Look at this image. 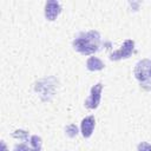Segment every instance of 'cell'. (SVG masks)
I'll return each mask as SVG.
<instances>
[{"instance_id":"1","label":"cell","mask_w":151,"mask_h":151,"mask_svg":"<svg viewBox=\"0 0 151 151\" xmlns=\"http://www.w3.org/2000/svg\"><path fill=\"white\" fill-rule=\"evenodd\" d=\"M100 34L98 31H87V32H81L79 33L72 41L73 48L84 54V55H90L96 53L99 47H100Z\"/></svg>"},{"instance_id":"2","label":"cell","mask_w":151,"mask_h":151,"mask_svg":"<svg viewBox=\"0 0 151 151\" xmlns=\"http://www.w3.org/2000/svg\"><path fill=\"white\" fill-rule=\"evenodd\" d=\"M134 76L140 83V87L146 91H151V60H139L134 67Z\"/></svg>"},{"instance_id":"3","label":"cell","mask_w":151,"mask_h":151,"mask_svg":"<svg viewBox=\"0 0 151 151\" xmlns=\"http://www.w3.org/2000/svg\"><path fill=\"white\" fill-rule=\"evenodd\" d=\"M133 50H134V41L131 40V39H126L123 45L113 51L111 54H110V59L111 60H122V59H126L129 58L132 53H133Z\"/></svg>"},{"instance_id":"4","label":"cell","mask_w":151,"mask_h":151,"mask_svg":"<svg viewBox=\"0 0 151 151\" xmlns=\"http://www.w3.org/2000/svg\"><path fill=\"white\" fill-rule=\"evenodd\" d=\"M101 91H103V84L101 83H97L96 85L92 86L90 94L87 97V99L85 100V106L90 110L97 109L100 104V99H101Z\"/></svg>"},{"instance_id":"5","label":"cell","mask_w":151,"mask_h":151,"mask_svg":"<svg viewBox=\"0 0 151 151\" xmlns=\"http://www.w3.org/2000/svg\"><path fill=\"white\" fill-rule=\"evenodd\" d=\"M61 12V6L58 1H47L45 5V18L50 21L55 20Z\"/></svg>"},{"instance_id":"6","label":"cell","mask_w":151,"mask_h":151,"mask_svg":"<svg viewBox=\"0 0 151 151\" xmlns=\"http://www.w3.org/2000/svg\"><path fill=\"white\" fill-rule=\"evenodd\" d=\"M96 126V119L93 116H87L81 120L80 124V132L83 134L84 138H88L92 136L93 130Z\"/></svg>"},{"instance_id":"7","label":"cell","mask_w":151,"mask_h":151,"mask_svg":"<svg viewBox=\"0 0 151 151\" xmlns=\"http://www.w3.org/2000/svg\"><path fill=\"white\" fill-rule=\"evenodd\" d=\"M86 67L90 71H100L105 67L104 61L98 57H90L86 60Z\"/></svg>"},{"instance_id":"8","label":"cell","mask_w":151,"mask_h":151,"mask_svg":"<svg viewBox=\"0 0 151 151\" xmlns=\"http://www.w3.org/2000/svg\"><path fill=\"white\" fill-rule=\"evenodd\" d=\"M29 149L31 151H41V146H42V142L41 138L39 136H31L29 137Z\"/></svg>"},{"instance_id":"9","label":"cell","mask_w":151,"mask_h":151,"mask_svg":"<svg viewBox=\"0 0 151 151\" xmlns=\"http://www.w3.org/2000/svg\"><path fill=\"white\" fill-rule=\"evenodd\" d=\"M65 133H66L67 137L73 138V137H76L78 134V127L76 126V124H70V125H67L65 127Z\"/></svg>"},{"instance_id":"10","label":"cell","mask_w":151,"mask_h":151,"mask_svg":"<svg viewBox=\"0 0 151 151\" xmlns=\"http://www.w3.org/2000/svg\"><path fill=\"white\" fill-rule=\"evenodd\" d=\"M13 137L20 140H28V132L24 131V130H17L13 132Z\"/></svg>"},{"instance_id":"11","label":"cell","mask_w":151,"mask_h":151,"mask_svg":"<svg viewBox=\"0 0 151 151\" xmlns=\"http://www.w3.org/2000/svg\"><path fill=\"white\" fill-rule=\"evenodd\" d=\"M137 151H151V144L146 142H142L137 145Z\"/></svg>"},{"instance_id":"12","label":"cell","mask_w":151,"mask_h":151,"mask_svg":"<svg viewBox=\"0 0 151 151\" xmlns=\"http://www.w3.org/2000/svg\"><path fill=\"white\" fill-rule=\"evenodd\" d=\"M13 151H31V149L28 147V145H26L25 143H20V144H17L13 149Z\"/></svg>"},{"instance_id":"13","label":"cell","mask_w":151,"mask_h":151,"mask_svg":"<svg viewBox=\"0 0 151 151\" xmlns=\"http://www.w3.org/2000/svg\"><path fill=\"white\" fill-rule=\"evenodd\" d=\"M1 146H2V151H6V144H5V142H4V140L1 142Z\"/></svg>"}]
</instances>
